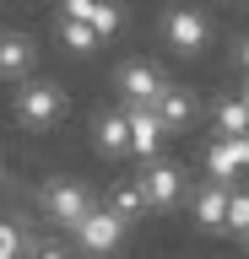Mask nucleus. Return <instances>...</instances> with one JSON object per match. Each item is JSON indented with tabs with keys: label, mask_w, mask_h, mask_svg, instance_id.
<instances>
[{
	"label": "nucleus",
	"mask_w": 249,
	"mask_h": 259,
	"mask_svg": "<svg viewBox=\"0 0 249 259\" xmlns=\"http://www.w3.org/2000/svg\"><path fill=\"white\" fill-rule=\"evenodd\" d=\"M119 97H125V103H152V108H157V97H163V70H157V65H147V60H130V65H119Z\"/></svg>",
	"instance_id": "obj_5"
},
{
	"label": "nucleus",
	"mask_w": 249,
	"mask_h": 259,
	"mask_svg": "<svg viewBox=\"0 0 249 259\" xmlns=\"http://www.w3.org/2000/svg\"><path fill=\"white\" fill-rule=\"evenodd\" d=\"M44 210H49V222L76 227L87 210H92V194H87L76 178H49V184H44Z\"/></svg>",
	"instance_id": "obj_3"
},
{
	"label": "nucleus",
	"mask_w": 249,
	"mask_h": 259,
	"mask_svg": "<svg viewBox=\"0 0 249 259\" xmlns=\"http://www.w3.org/2000/svg\"><path fill=\"white\" fill-rule=\"evenodd\" d=\"M60 38H65L70 54H92V49L103 44V32L87 22V16H60Z\"/></svg>",
	"instance_id": "obj_13"
},
{
	"label": "nucleus",
	"mask_w": 249,
	"mask_h": 259,
	"mask_svg": "<svg viewBox=\"0 0 249 259\" xmlns=\"http://www.w3.org/2000/svg\"><path fill=\"white\" fill-rule=\"evenodd\" d=\"M22 248H27V243H22V232L11 222H0V259H11V254H22Z\"/></svg>",
	"instance_id": "obj_18"
},
{
	"label": "nucleus",
	"mask_w": 249,
	"mask_h": 259,
	"mask_svg": "<svg viewBox=\"0 0 249 259\" xmlns=\"http://www.w3.org/2000/svg\"><path fill=\"white\" fill-rule=\"evenodd\" d=\"M92 27H98L103 38H114V32H119V6H114V0H98V11H92Z\"/></svg>",
	"instance_id": "obj_17"
},
{
	"label": "nucleus",
	"mask_w": 249,
	"mask_h": 259,
	"mask_svg": "<svg viewBox=\"0 0 249 259\" xmlns=\"http://www.w3.org/2000/svg\"><path fill=\"white\" fill-rule=\"evenodd\" d=\"M244 167H249V135H217V146L206 151V173L233 184Z\"/></svg>",
	"instance_id": "obj_7"
},
{
	"label": "nucleus",
	"mask_w": 249,
	"mask_h": 259,
	"mask_svg": "<svg viewBox=\"0 0 249 259\" xmlns=\"http://www.w3.org/2000/svg\"><path fill=\"white\" fill-rule=\"evenodd\" d=\"M238 60H244V70H249V38H244V49H238Z\"/></svg>",
	"instance_id": "obj_20"
},
{
	"label": "nucleus",
	"mask_w": 249,
	"mask_h": 259,
	"mask_svg": "<svg viewBox=\"0 0 249 259\" xmlns=\"http://www.w3.org/2000/svg\"><path fill=\"white\" fill-rule=\"evenodd\" d=\"M217 135H249V97H222L217 103Z\"/></svg>",
	"instance_id": "obj_14"
},
{
	"label": "nucleus",
	"mask_w": 249,
	"mask_h": 259,
	"mask_svg": "<svg viewBox=\"0 0 249 259\" xmlns=\"http://www.w3.org/2000/svg\"><path fill=\"white\" fill-rule=\"evenodd\" d=\"M244 97H249V92H244Z\"/></svg>",
	"instance_id": "obj_22"
},
{
	"label": "nucleus",
	"mask_w": 249,
	"mask_h": 259,
	"mask_svg": "<svg viewBox=\"0 0 249 259\" xmlns=\"http://www.w3.org/2000/svg\"><path fill=\"white\" fill-rule=\"evenodd\" d=\"M60 113H65V92L54 87V81H27L17 92V119L27 130H49L60 124Z\"/></svg>",
	"instance_id": "obj_1"
},
{
	"label": "nucleus",
	"mask_w": 249,
	"mask_h": 259,
	"mask_svg": "<svg viewBox=\"0 0 249 259\" xmlns=\"http://www.w3.org/2000/svg\"><path fill=\"white\" fill-rule=\"evenodd\" d=\"M228 232H238V238L249 232V189H233L228 194Z\"/></svg>",
	"instance_id": "obj_16"
},
{
	"label": "nucleus",
	"mask_w": 249,
	"mask_h": 259,
	"mask_svg": "<svg viewBox=\"0 0 249 259\" xmlns=\"http://www.w3.org/2000/svg\"><path fill=\"white\" fill-rule=\"evenodd\" d=\"M125 227H130V222H125V216H119L114 205H109V210H98V205H92V210L82 216V222L70 227V232H76V243H82L87 254H109V248H119Z\"/></svg>",
	"instance_id": "obj_2"
},
{
	"label": "nucleus",
	"mask_w": 249,
	"mask_h": 259,
	"mask_svg": "<svg viewBox=\"0 0 249 259\" xmlns=\"http://www.w3.org/2000/svg\"><path fill=\"white\" fill-rule=\"evenodd\" d=\"M147 205H152V200H147V189H141V184H119V189H114V210L125 216V222H135Z\"/></svg>",
	"instance_id": "obj_15"
},
{
	"label": "nucleus",
	"mask_w": 249,
	"mask_h": 259,
	"mask_svg": "<svg viewBox=\"0 0 249 259\" xmlns=\"http://www.w3.org/2000/svg\"><path fill=\"white\" fill-rule=\"evenodd\" d=\"M60 11H65V16H87V22H92L98 0H60Z\"/></svg>",
	"instance_id": "obj_19"
},
{
	"label": "nucleus",
	"mask_w": 249,
	"mask_h": 259,
	"mask_svg": "<svg viewBox=\"0 0 249 259\" xmlns=\"http://www.w3.org/2000/svg\"><path fill=\"white\" fill-rule=\"evenodd\" d=\"M163 32H168V49H173V54H200V49H206V38H211L206 16L190 11V6H173V11H168V22H163Z\"/></svg>",
	"instance_id": "obj_4"
},
{
	"label": "nucleus",
	"mask_w": 249,
	"mask_h": 259,
	"mask_svg": "<svg viewBox=\"0 0 249 259\" xmlns=\"http://www.w3.org/2000/svg\"><path fill=\"white\" fill-rule=\"evenodd\" d=\"M157 113H163L168 130H184L190 119H195V97L184 92V87H163V97H157Z\"/></svg>",
	"instance_id": "obj_12"
},
{
	"label": "nucleus",
	"mask_w": 249,
	"mask_h": 259,
	"mask_svg": "<svg viewBox=\"0 0 249 259\" xmlns=\"http://www.w3.org/2000/svg\"><path fill=\"white\" fill-rule=\"evenodd\" d=\"M33 65H38L33 38H22V32H0V76H6V81H22Z\"/></svg>",
	"instance_id": "obj_10"
},
{
	"label": "nucleus",
	"mask_w": 249,
	"mask_h": 259,
	"mask_svg": "<svg viewBox=\"0 0 249 259\" xmlns=\"http://www.w3.org/2000/svg\"><path fill=\"white\" fill-rule=\"evenodd\" d=\"M125 113H130V151L135 157H157V146H163L168 124H163V113L152 108V103H125Z\"/></svg>",
	"instance_id": "obj_6"
},
{
	"label": "nucleus",
	"mask_w": 249,
	"mask_h": 259,
	"mask_svg": "<svg viewBox=\"0 0 249 259\" xmlns=\"http://www.w3.org/2000/svg\"><path fill=\"white\" fill-rule=\"evenodd\" d=\"M244 243H249V232H244Z\"/></svg>",
	"instance_id": "obj_21"
},
{
	"label": "nucleus",
	"mask_w": 249,
	"mask_h": 259,
	"mask_svg": "<svg viewBox=\"0 0 249 259\" xmlns=\"http://www.w3.org/2000/svg\"><path fill=\"white\" fill-rule=\"evenodd\" d=\"M228 184L222 178H211V184H200V194H195V222L206 227V232H228Z\"/></svg>",
	"instance_id": "obj_9"
},
{
	"label": "nucleus",
	"mask_w": 249,
	"mask_h": 259,
	"mask_svg": "<svg viewBox=\"0 0 249 259\" xmlns=\"http://www.w3.org/2000/svg\"><path fill=\"white\" fill-rule=\"evenodd\" d=\"M98 151H103V157L130 151V113H103V119H98Z\"/></svg>",
	"instance_id": "obj_11"
},
{
	"label": "nucleus",
	"mask_w": 249,
	"mask_h": 259,
	"mask_svg": "<svg viewBox=\"0 0 249 259\" xmlns=\"http://www.w3.org/2000/svg\"><path fill=\"white\" fill-rule=\"evenodd\" d=\"M141 189H147L152 210H168V205H179V194H184V173L173 167V162H157V157H152V167L141 173Z\"/></svg>",
	"instance_id": "obj_8"
}]
</instances>
